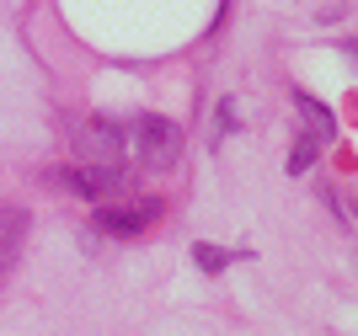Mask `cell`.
Wrapping results in <instances>:
<instances>
[{
    "mask_svg": "<svg viewBox=\"0 0 358 336\" xmlns=\"http://www.w3.org/2000/svg\"><path fill=\"white\" fill-rule=\"evenodd\" d=\"M134 149H139V166H145V171H171L177 155H182L177 123H166V117H139L134 123Z\"/></svg>",
    "mask_w": 358,
    "mask_h": 336,
    "instance_id": "obj_1",
    "label": "cell"
},
{
    "mask_svg": "<svg viewBox=\"0 0 358 336\" xmlns=\"http://www.w3.org/2000/svg\"><path fill=\"white\" fill-rule=\"evenodd\" d=\"M155 219H161V203H155V198H107V203L96 208V230L102 235H145Z\"/></svg>",
    "mask_w": 358,
    "mask_h": 336,
    "instance_id": "obj_2",
    "label": "cell"
},
{
    "mask_svg": "<svg viewBox=\"0 0 358 336\" xmlns=\"http://www.w3.org/2000/svg\"><path fill=\"white\" fill-rule=\"evenodd\" d=\"M54 187L75 192V198H118L129 187V171L123 166H80V171H54Z\"/></svg>",
    "mask_w": 358,
    "mask_h": 336,
    "instance_id": "obj_3",
    "label": "cell"
},
{
    "mask_svg": "<svg viewBox=\"0 0 358 336\" xmlns=\"http://www.w3.org/2000/svg\"><path fill=\"white\" fill-rule=\"evenodd\" d=\"M75 149H80L91 166H118L123 161V129L107 123V117H91V123L75 129Z\"/></svg>",
    "mask_w": 358,
    "mask_h": 336,
    "instance_id": "obj_4",
    "label": "cell"
},
{
    "mask_svg": "<svg viewBox=\"0 0 358 336\" xmlns=\"http://www.w3.org/2000/svg\"><path fill=\"white\" fill-rule=\"evenodd\" d=\"M294 112H299V123H305V133H315L321 145L337 133V117H331V107H327V102H315V96H305V91H294Z\"/></svg>",
    "mask_w": 358,
    "mask_h": 336,
    "instance_id": "obj_5",
    "label": "cell"
},
{
    "mask_svg": "<svg viewBox=\"0 0 358 336\" xmlns=\"http://www.w3.org/2000/svg\"><path fill=\"white\" fill-rule=\"evenodd\" d=\"M22 240H27V214L22 208H0V272L16 262V251H22Z\"/></svg>",
    "mask_w": 358,
    "mask_h": 336,
    "instance_id": "obj_6",
    "label": "cell"
},
{
    "mask_svg": "<svg viewBox=\"0 0 358 336\" xmlns=\"http://www.w3.org/2000/svg\"><path fill=\"white\" fill-rule=\"evenodd\" d=\"M315 155H321V139H315V133H299V145H294V155H289V171H310L315 166Z\"/></svg>",
    "mask_w": 358,
    "mask_h": 336,
    "instance_id": "obj_7",
    "label": "cell"
},
{
    "mask_svg": "<svg viewBox=\"0 0 358 336\" xmlns=\"http://www.w3.org/2000/svg\"><path fill=\"white\" fill-rule=\"evenodd\" d=\"M193 262L203 267V272H224V262H230V251L209 246V240H198V246H193Z\"/></svg>",
    "mask_w": 358,
    "mask_h": 336,
    "instance_id": "obj_8",
    "label": "cell"
},
{
    "mask_svg": "<svg viewBox=\"0 0 358 336\" xmlns=\"http://www.w3.org/2000/svg\"><path fill=\"white\" fill-rule=\"evenodd\" d=\"M236 117H241L236 96H224V102H220V133H236Z\"/></svg>",
    "mask_w": 358,
    "mask_h": 336,
    "instance_id": "obj_9",
    "label": "cell"
},
{
    "mask_svg": "<svg viewBox=\"0 0 358 336\" xmlns=\"http://www.w3.org/2000/svg\"><path fill=\"white\" fill-rule=\"evenodd\" d=\"M343 54H348V59L358 64V38H348V43H343Z\"/></svg>",
    "mask_w": 358,
    "mask_h": 336,
    "instance_id": "obj_10",
    "label": "cell"
}]
</instances>
